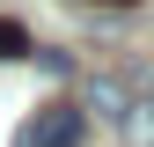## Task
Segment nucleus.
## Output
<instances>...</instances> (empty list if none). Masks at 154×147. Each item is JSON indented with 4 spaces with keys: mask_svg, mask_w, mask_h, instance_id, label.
<instances>
[{
    "mask_svg": "<svg viewBox=\"0 0 154 147\" xmlns=\"http://www.w3.org/2000/svg\"><path fill=\"white\" fill-rule=\"evenodd\" d=\"M29 147H81V110L73 103H44L29 125Z\"/></svg>",
    "mask_w": 154,
    "mask_h": 147,
    "instance_id": "nucleus-2",
    "label": "nucleus"
},
{
    "mask_svg": "<svg viewBox=\"0 0 154 147\" xmlns=\"http://www.w3.org/2000/svg\"><path fill=\"white\" fill-rule=\"evenodd\" d=\"M0 59H29V30L22 22H0Z\"/></svg>",
    "mask_w": 154,
    "mask_h": 147,
    "instance_id": "nucleus-3",
    "label": "nucleus"
},
{
    "mask_svg": "<svg viewBox=\"0 0 154 147\" xmlns=\"http://www.w3.org/2000/svg\"><path fill=\"white\" fill-rule=\"evenodd\" d=\"M95 103L118 118V133L132 140V147H154V103H140V96H125L118 81H95Z\"/></svg>",
    "mask_w": 154,
    "mask_h": 147,
    "instance_id": "nucleus-1",
    "label": "nucleus"
}]
</instances>
